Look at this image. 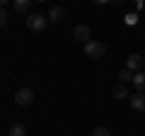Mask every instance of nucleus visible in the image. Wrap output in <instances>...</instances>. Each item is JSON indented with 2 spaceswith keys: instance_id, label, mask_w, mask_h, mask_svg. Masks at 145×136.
<instances>
[{
  "instance_id": "obj_17",
  "label": "nucleus",
  "mask_w": 145,
  "mask_h": 136,
  "mask_svg": "<svg viewBox=\"0 0 145 136\" xmlns=\"http://www.w3.org/2000/svg\"><path fill=\"white\" fill-rule=\"evenodd\" d=\"M143 3H145V0H135V5H138V7H143Z\"/></svg>"
},
{
  "instance_id": "obj_8",
  "label": "nucleus",
  "mask_w": 145,
  "mask_h": 136,
  "mask_svg": "<svg viewBox=\"0 0 145 136\" xmlns=\"http://www.w3.org/2000/svg\"><path fill=\"white\" fill-rule=\"evenodd\" d=\"M133 85L138 92H145V71H138V73H133Z\"/></svg>"
},
{
  "instance_id": "obj_5",
  "label": "nucleus",
  "mask_w": 145,
  "mask_h": 136,
  "mask_svg": "<svg viewBox=\"0 0 145 136\" xmlns=\"http://www.w3.org/2000/svg\"><path fill=\"white\" fill-rule=\"evenodd\" d=\"M128 102H131V107H133L135 112H145V92H138V90H135L128 97Z\"/></svg>"
},
{
  "instance_id": "obj_7",
  "label": "nucleus",
  "mask_w": 145,
  "mask_h": 136,
  "mask_svg": "<svg viewBox=\"0 0 145 136\" xmlns=\"http://www.w3.org/2000/svg\"><path fill=\"white\" fill-rule=\"evenodd\" d=\"M48 22H53V24H58V22H63V17H65V10H63L61 5H53L51 10H48Z\"/></svg>"
},
{
  "instance_id": "obj_1",
  "label": "nucleus",
  "mask_w": 145,
  "mask_h": 136,
  "mask_svg": "<svg viewBox=\"0 0 145 136\" xmlns=\"http://www.w3.org/2000/svg\"><path fill=\"white\" fill-rule=\"evenodd\" d=\"M27 27H29L31 32H44L48 27V17L39 15V12H31V15L27 17Z\"/></svg>"
},
{
  "instance_id": "obj_13",
  "label": "nucleus",
  "mask_w": 145,
  "mask_h": 136,
  "mask_svg": "<svg viewBox=\"0 0 145 136\" xmlns=\"http://www.w3.org/2000/svg\"><path fill=\"white\" fill-rule=\"evenodd\" d=\"M92 136H111V131H109L106 126H97V129L92 131Z\"/></svg>"
},
{
  "instance_id": "obj_4",
  "label": "nucleus",
  "mask_w": 145,
  "mask_h": 136,
  "mask_svg": "<svg viewBox=\"0 0 145 136\" xmlns=\"http://www.w3.org/2000/svg\"><path fill=\"white\" fill-rule=\"evenodd\" d=\"M126 68L133 71V73H138V71H143V68H145V58L140 56V53H131V56L126 58Z\"/></svg>"
},
{
  "instance_id": "obj_11",
  "label": "nucleus",
  "mask_w": 145,
  "mask_h": 136,
  "mask_svg": "<svg viewBox=\"0 0 145 136\" xmlns=\"http://www.w3.org/2000/svg\"><path fill=\"white\" fill-rule=\"evenodd\" d=\"M7 136H27L24 124H12V126H10V131H7Z\"/></svg>"
},
{
  "instance_id": "obj_6",
  "label": "nucleus",
  "mask_w": 145,
  "mask_h": 136,
  "mask_svg": "<svg viewBox=\"0 0 145 136\" xmlns=\"http://www.w3.org/2000/svg\"><path fill=\"white\" fill-rule=\"evenodd\" d=\"M89 34H92V32H89V27H87V24H78L75 29H72V37L78 39V42H82V44H87V42H89Z\"/></svg>"
},
{
  "instance_id": "obj_16",
  "label": "nucleus",
  "mask_w": 145,
  "mask_h": 136,
  "mask_svg": "<svg viewBox=\"0 0 145 136\" xmlns=\"http://www.w3.org/2000/svg\"><path fill=\"white\" fill-rule=\"evenodd\" d=\"M94 3H99V5H106V3H111V0H94Z\"/></svg>"
},
{
  "instance_id": "obj_2",
  "label": "nucleus",
  "mask_w": 145,
  "mask_h": 136,
  "mask_svg": "<svg viewBox=\"0 0 145 136\" xmlns=\"http://www.w3.org/2000/svg\"><path fill=\"white\" fill-rule=\"evenodd\" d=\"M85 53H87V58H104L106 46H104L102 42H92V39H89V42L85 44Z\"/></svg>"
},
{
  "instance_id": "obj_19",
  "label": "nucleus",
  "mask_w": 145,
  "mask_h": 136,
  "mask_svg": "<svg viewBox=\"0 0 145 136\" xmlns=\"http://www.w3.org/2000/svg\"><path fill=\"white\" fill-rule=\"evenodd\" d=\"M143 71H145V68H143Z\"/></svg>"
},
{
  "instance_id": "obj_9",
  "label": "nucleus",
  "mask_w": 145,
  "mask_h": 136,
  "mask_svg": "<svg viewBox=\"0 0 145 136\" xmlns=\"http://www.w3.org/2000/svg\"><path fill=\"white\" fill-rule=\"evenodd\" d=\"M111 95H114L116 100H128V97H131V95H128V90H126V85H123V83H119V85H116V88L111 90Z\"/></svg>"
},
{
  "instance_id": "obj_18",
  "label": "nucleus",
  "mask_w": 145,
  "mask_h": 136,
  "mask_svg": "<svg viewBox=\"0 0 145 136\" xmlns=\"http://www.w3.org/2000/svg\"><path fill=\"white\" fill-rule=\"evenodd\" d=\"M39 3H46V0H39Z\"/></svg>"
},
{
  "instance_id": "obj_10",
  "label": "nucleus",
  "mask_w": 145,
  "mask_h": 136,
  "mask_svg": "<svg viewBox=\"0 0 145 136\" xmlns=\"http://www.w3.org/2000/svg\"><path fill=\"white\" fill-rule=\"evenodd\" d=\"M12 7H15L17 12H29L31 0H12Z\"/></svg>"
},
{
  "instance_id": "obj_12",
  "label": "nucleus",
  "mask_w": 145,
  "mask_h": 136,
  "mask_svg": "<svg viewBox=\"0 0 145 136\" xmlns=\"http://www.w3.org/2000/svg\"><path fill=\"white\" fill-rule=\"evenodd\" d=\"M119 80H121V83H133V71H128V68H121V71H119Z\"/></svg>"
},
{
  "instance_id": "obj_15",
  "label": "nucleus",
  "mask_w": 145,
  "mask_h": 136,
  "mask_svg": "<svg viewBox=\"0 0 145 136\" xmlns=\"http://www.w3.org/2000/svg\"><path fill=\"white\" fill-rule=\"evenodd\" d=\"M12 0H0V7H5V5H10Z\"/></svg>"
},
{
  "instance_id": "obj_3",
  "label": "nucleus",
  "mask_w": 145,
  "mask_h": 136,
  "mask_svg": "<svg viewBox=\"0 0 145 136\" xmlns=\"http://www.w3.org/2000/svg\"><path fill=\"white\" fill-rule=\"evenodd\" d=\"M15 102L20 107H27V105H31V102H34V90L31 88H20L15 92Z\"/></svg>"
},
{
  "instance_id": "obj_14",
  "label": "nucleus",
  "mask_w": 145,
  "mask_h": 136,
  "mask_svg": "<svg viewBox=\"0 0 145 136\" xmlns=\"http://www.w3.org/2000/svg\"><path fill=\"white\" fill-rule=\"evenodd\" d=\"M7 20H10V17H7V10H5V7H0V27H5Z\"/></svg>"
}]
</instances>
